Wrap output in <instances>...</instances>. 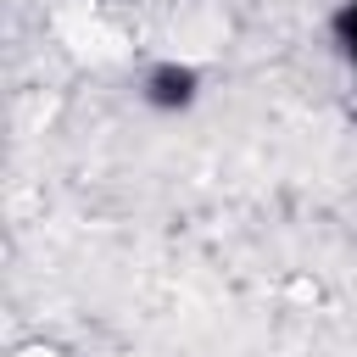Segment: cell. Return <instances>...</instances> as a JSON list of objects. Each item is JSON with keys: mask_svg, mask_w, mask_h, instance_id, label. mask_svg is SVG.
<instances>
[{"mask_svg": "<svg viewBox=\"0 0 357 357\" xmlns=\"http://www.w3.org/2000/svg\"><path fill=\"white\" fill-rule=\"evenodd\" d=\"M195 95H201V73L190 61H156L145 73V106L156 112H184L195 106Z\"/></svg>", "mask_w": 357, "mask_h": 357, "instance_id": "6da1fadb", "label": "cell"}, {"mask_svg": "<svg viewBox=\"0 0 357 357\" xmlns=\"http://www.w3.org/2000/svg\"><path fill=\"white\" fill-rule=\"evenodd\" d=\"M335 39H340V45L357 56V0H346V6L335 11Z\"/></svg>", "mask_w": 357, "mask_h": 357, "instance_id": "7a4b0ae2", "label": "cell"}]
</instances>
